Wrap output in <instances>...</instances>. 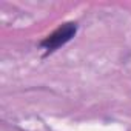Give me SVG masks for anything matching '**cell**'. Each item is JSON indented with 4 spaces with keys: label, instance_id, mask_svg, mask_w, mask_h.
Returning a JSON list of instances; mask_svg holds the SVG:
<instances>
[{
    "label": "cell",
    "instance_id": "1",
    "mask_svg": "<svg viewBox=\"0 0 131 131\" xmlns=\"http://www.w3.org/2000/svg\"><path fill=\"white\" fill-rule=\"evenodd\" d=\"M76 32H77V23L76 22H67V23L60 25L56 31H52L49 36H46L40 42V46L46 51V54L54 52L60 46L67 45L76 36Z\"/></svg>",
    "mask_w": 131,
    "mask_h": 131
}]
</instances>
